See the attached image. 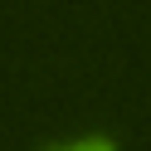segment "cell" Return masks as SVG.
Wrapping results in <instances>:
<instances>
[{
  "instance_id": "obj_1",
  "label": "cell",
  "mask_w": 151,
  "mask_h": 151,
  "mask_svg": "<svg viewBox=\"0 0 151 151\" xmlns=\"http://www.w3.org/2000/svg\"><path fill=\"white\" fill-rule=\"evenodd\" d=\"M44 151H117L112 137H78V141H59V146H44Z\"/></svg>"
}]
</instances>
